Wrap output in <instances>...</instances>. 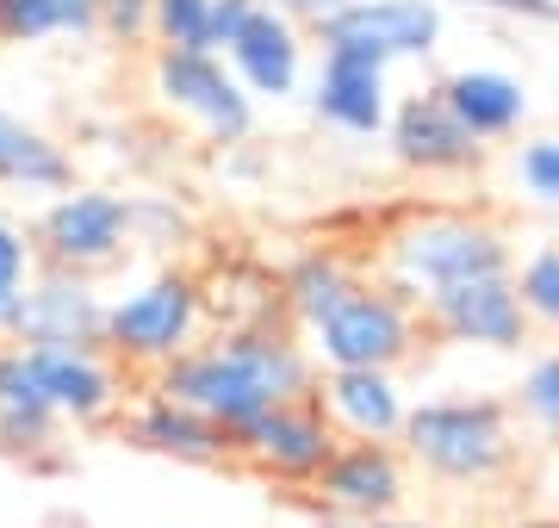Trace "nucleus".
Instances as JSON below:
<instances>
[{
	"mask_svg": "<svg viewBox=\"0 0 559 528\" xmlns=\"http://www.w3.org/2000/svg\"><path fill=\"white\" fill-rule=\"evenodd\" d=\"M336 429L323 423V410L311 398L299 405H280V410H261L255 423H242L230 435V460L267 479V485H286V491H311L323 467H330V454H336Z\"/></svg>",
	"mask_w": 559,
	"mask_h": 528,
	"instance_id": "9",
	"label": "nucleus"
},
{
	"mask_svg": "<svg viewBox=\"0 0 559 528\" xmlns=\"http://www.w3.org/2000/svg\"><path fill=\"white\" fill-rule=\"evenodd\" d=\"M150 243V249H180L193 243V212L175 200H156V193H143L131 200V249Z\"/></svg>",
	"mask_w": 559,
	"mask_h": 528,
	"instance_id": "28",
	"label": "nucleus"
},
{
	"mask_svg": "<svg viewBox=\"0 0 559 528\" xmlns=\"http://www.w3.org/2000/svg\"><path fill=\"white\" fill-rule=\"evenodd\" d=\"M75 7H100V0H75Z\"/></svg>",
	"mask_w": 559,
	"mask_h": 528,
	"instance_id": "37",
	"label": "nucleus"
},
{
	"mask_svg": "<svg viewBox=\"0 0 559 528\" xmlns=\"http://www.w3.org/2000/svg\"><path fill=\"white\" fill-rule=\"evenodd\" d=\"M200 336H205V311L193 267H156V274H143V280H131L124 292L106 299L100 348L124 373L156 380L162 367L180 361Z\"/></svg>",
	"mask_w": 559,
	"mask_h": 528,
	"instance_id": "4",
	"label": "nucleus"
},
{
	"mask_svg": "<svg viewBox=\"0 0 559 528\" xmlns=\"http://www.w3.org/2000/svg\"><path fill=\"white\" fill-rule=\"evenodd\" d=\"M94 38V7L75 0H0V44Z\"/></svg>",
	"mask_w": 559,
	"mask_h": 528,
	"instance_id": "24",
	"label": "nucleus"
},
{
	"mask_svg": "<svg viewBox=\"0 0 559 528\" xmlns=\"http://www.w3.org/2000/svg\"><path fill=\"white\" fill-rule=\"evenodd\" d=\"M385 137H392V156H399L411 175H466V168H479V156H485V143L448 112L441 87L404 94V100L392 106V119H385Z\"/></svg>",
	"mask_w": 559,
	"mask_h": 528,
	"instance_id": "16",
	"label": "nucleus"
},
{
	"mask_svg": "<svg viewBox=\"0 0 559 528\" xmlns=\"http://www.w3.org/2000/svg\"><path fill=\"white\" fill-rule=\"evenodd\" d=\"M32 249H38V267L100 280L106 267L131 255V200L112 187H62L32 224Z\"/></svg>",
	"mask_w": 559,
	"mask_h": 528,
	"instance_id": "6",
	"label": "nucleus"
},
{
	"mask_svg": "<svg viewBox=\"0 0 559 528\" xmlns=\"http://www.w3.org/2000/svg\"><path fill=\"white\" fill-rule=\"evenodd\" d=\"M311 106H318L323 124H336L342 137H380L385 119H392L385 62L323 50V69H318V82H311Z\"/></svg>",
	"mask_w": 559,
	"mask_h": 528,
	"instance_id": "19",
	"label": "nucleus"
},
{
	"mask_svg": "<svg viewBox=\"0 0 559 528\" xmlns=\"http://www.w3.org/2000/svg\"><path fill=\"white\" fill-rule=\"evenodd\" d=\"M299 343L318 361V373H336V367H385V373H399L423 348V317L417 305H404L392 286H380L367 274L323 324L305 329Z\"/></svg>",
	"mask_w": 559,
	"mask_h": 528,
	"instance_id": "5",
	"label": "nucleus"
},
{
	"mask_svg": "<svg viewBox=\"0 0 559 528\" xmlns=\"http://www.w3.org/2000/svg\"><path fill=\"white\" fill-rule=\"evenodd\" d=\"M124 442L143 447V454H162V460H180V467H224L230 460V435L218 423H205L200 410L162 398L156 386H143L124 398L119 410Z\"/></svg>",
	"mask_w": 559,
	"mask_h": 528,
	"instance_id": "17",
	"label": "nucleus"
},
{
	"mask_svg": "<svg viewBox=\"0 0 559 528\" xmlns=\"http://www.w3.org/2000/svg\"><path fill=\"white\" fill-rule=\"evenodd\" d=\"M441 100L479 143H498V137H516L522 119H528V87L503 69H454L441 82Z\"/></svg>",
	"mask_w": 559,
	"mask_h": 528,
	"instance_id": "22",
	"label": "nucleus"
},
{
	"mask_svg": "<svg viewBox=\"0 0 559 528\" xmlns=\"http://www.w3.org/2000/svg\"><path fill=\"white\" fill-rule=\"evenodd\" d=\"M94 32L112 44H143L150 38V0H100L94 7Z\"/></svg>",
	"mask_w": 559,
	"mask_h": 528,
	"instance_id": "31",
	"label": "nucleus"
},
{
	"mask_svg": "<svg viewBox=\"0 0 559 528\" xmlns=\"http://www.w3.org/2000/svg\"><path fill=\"white\" fill-rule=\"evenodd\" d=\"M510 528H559V523H547V516H522V523H510Z\"/></svg>",
	"mask_w": 559,
	"mask_h": 528,
	"instance_id": "35",
	"label": "nucleus"
},
{
	"mask_svg": "<svg viewBox=\"0 0 559 528\" xmlns=\"http://www.w3.org/2000/svg\"><path fill=\"white\" fill-rule=\"evenodd\" d=\"M460 7H479V13H503V20L559 25V0H460Z\"/></svg>",
	"mask_w": 559,
	"mask_h": 528,
	"instance_id": "32",
	"label": "nucleus"
},
{
	"mask_svg": "<svg viewBox=\"0 0 559 528\" xmlns=\"http://www.w3.org/2000/svg\"><path fill=\"white\" fill-rule=\"evenodd\" d=\"M510 280H516V299L528 311V324L559 336V243H540L522 267H510Z\"/></svg>",
	"mask_w": 559,
	"mask_h": 528,
	"instance_id": "27",
	"label": "nucleus"
},
{
	"mask_svg": "<svg viewBox=\"0 0 559 528\" xmlns=\"http://www.w3.org/2000/svg\"><path fill=\"white\" fill-rule=\"evenodd\" d=\"M318 38L323 50H348L392 69L404 57H429L441 44V7L436 0H348L318 25Z\"/></svg>",
	"mask_w": 559,
	"mask_h": 528,
	"instance_id": "12",
	"label": "nucleus"
},
{
	"mask_svg": "<svg viewBox=\"0 0 559 528\" xmlns=\"http://www.w3.org/2000/svg\"><path fill=\"white\" fill-rule=\"evenodd\" d=\"M150 87H156L162 112H175L200 131L205 143H242L255 131V100L242 94L230 62L212 50H156L150 57Z\"/></svg>",
	"mask_w": 559,
	"mask_h": 528,
	"instance_id": "7",
	"label": "nucleus"
},
{
	"mask_svg": "<svg viewBox=\"0 0 559 528\" xmlns=\"http://www.w3.org/2000/svg\"><path fill=\"white\" fill-rule=\"evenodd\" d=\"M38 274V249L32 230L13 218H0V343H13V317H20V292Z\"/></svg>",
	"mask_w": 559,
	"mask_h": 528,
	"instance_id": "26",
	"label": "nucleus"
},
{
	"mask_svg": "<svg viewBox=\"0 0 559 528\" xmlns=\"http://www.w3.org/2000/svg\"><path fill=\"white\" fill-rule=\"evenodd\" d=\"M516 181L528 200L559 205V137H535L516 149Z\"/></svg>",
	"mask_w": 559,
	"mask_h": 528,
	"instance_id": "30",
	"label": "nucleus"
},
{
	"mask_svg": "<svg viewBox=\"0 0 559 528\" xmlns=\"http://www.w3.org/2000/svg\"><path fill=\"white\" fill-rule=\"evenodd\" d=\"M0 187H13V193H62V187H75L69 149L50 131L25 124L20 112H7V106H0Z\"/></svg>",
	"mask_w": 559,
	"mask_h": 528,
	"instance_id": "23",
	"label": "nucleus"
},
{
	"mask_svg": "<svg viewBox=\"0 0 559 528\" xmlns=\"http://www.w3.org/2000/svg\"><path fill=\"white\" fill-rule=\"evenodd\" d=\"M311 405L336 429V442H399L404 417H411V392L385 367H336V373H318Z\"/></svg>",
	"mask_w": 559,
	"mask_h": 528,
	"instance_id": "14",
	"label": "nucleus"
},
{
	"mask_svg": "<svg viewBox=\"0 0 559 528\" xmlns=\"http://www.w3.org/2000/svg\"><path fill=\"white\" fill-rule=\"evenodd\" d=\"M280 13H286V20H305V25H323L330 20V13H342V7H348V0H274Z\"/></svg>",
	"mask_w": 559,
	"mask_h": 528,
	"instance_id": "34",
	"label": "nucleus"
},
{
	"mask_svg": "<svg viewBox=\"0 0 559 528\" xmlns=\"http://www.w3.org/2000/svg\"><path fill=\"white\" fill-rule=\"evenodd\" d=\"M417 317H423V329H429L436 343L491 348V355H516V348L535 336V324H528V311H522L510 274H485V280L448 286V292H436Z\"/></svg>",
	"mask_w": 559,
	"mask_h": 528,
	"instance_id": "11",
	"label": "nucleus"
},
{
	"mask_svg": "<svg viewBox=\"0 0 559 528\" xmlns=\"http://www.w3.org/2000/svg\"><path fill=\"white\" fill-rule=\"evenodd\" d=\"M255 13V0H212V50L224 57V44L237 38V25Z\"/></svg>",
	"mask_w": 559,
	"mask_h": 528,
	"instance_id": "33",
	"label": "nucleus"
},
{
	"mask_svg": "<svg viewBox=\"0 0 559 528\" xmlns=\"http://www.w3.org/2000/svg\"><path fill=\"white\" fill-rule=\"evenodd\" d=\"M360 280H367V267H360L348 249H336V243L299 249L293 262L280 267V324L293 329V336H305V329L323 324Z\"/></svg>",
	"mask_w": 559,
	"mask_h": 528,
	"instance_id": "20",
	"label": "nucleus"
},
{
	"mask_svg": "<svg viewBox=\"0 0 559 528\" xmlns=\"http://www.w3.org/2000/svg\"><path fill=\"white\" fill-rule=\"evenodd\" d=\"M373 528H429V523H411V516H392V523H373Z\"/></svg>",
	"mask_w": 559,
	"mask_h": 528,
	"instance_id": "36",
	"label": "nucleus"
},
{
	"mask_svg": "<svg viewBox=\"0 0 559 528\" xmlns=\"http://www.w3.org/2000/svg\"><path fill=\"white\" fill-rule=\"evenodd\" d=\"M516 405H522L528 423L547 429V435L559 442V355L528 361V373H522V386H516Z\"/></svg>",
	"mask_w": 559,
	"mask_h": 528,
	"instance_id": "29",
	"label": "nucleus"
},
{
	"mask_svg": "<svg viewBox=\"0 0 559 528\" xmlns=\"http://www.w3.org/2000/svg\"><path fill=\"white\" fill-rule=\"evenodd\" d=\"M510 267H516V255H510L503 224L479 218V212H441V205L436 212H404L373 243V280L392 286L417 311L448 286L510 274Z\"/></svg>",
	"mask_w": 559,
	"mask_h": 528,
	"instance_id": "3",
	"label": "nucleus"
},
{
	"mask_svg": "<svg viewBox=\"0 0 559 528\" xmlns=\"http://www.w3.org/2000/svg\"><path fill=\"white\" fill-rule=\"evenodd\" d=\"M100 329H106V292L87 274L38 267L25 280L20 317H13L20 348H100Z\"/></svg>",
	"mask_w": 559,
	"mask_h": 528,
	"instance_id": "13",
	"label": "nucleus"
},
{
	"mask_svg": "<svg viewBox=\"0 0 559 528\" xmlns=\"http://www.w3.org/2000/svg\"><path fill=\"white\" fill-rule=\"evenodd\" d=\"M150 44L156 50H212V0H150Z\"/></svg>",
	"mask_w": 559,
	"mask_h": 528,
	"instance_id": "25",
	"label": "nucleus"
},
{
	"mask_svg": "<svg viewBox=\"0 0 559 528\" xmlns=\"http://www.w3.org/2000/svg\"><path fill=\"white\" fill-rule=\"evenodd\" d=\"M162 398L200 410L205 423H218L224 435H237L242 423H255L261 410L299 405L318 386V361L305 355V343L286 324L267 329H230V336H200L180 361H168L150 380Z\"/></svg>",
	"mask_w": 559,
	"mask_h": 528,
	"instance_id": "1",
	"label": "nucleus"
},
{
	"mask_svg": "<svg viewBox=\"0 0 559 528\" xmlns=\"http://www.w3.org/2000/svg\"><path fill=\"white\" fill-rule=\"evenodd\" d=\"M311 497L336 523L355 528L392 523L411 504V460H404L399 442H342L330 454V467L311 479Z\"/></svg>",
	"mask_w": 559,
	"mask_h": 528,
	"instance_id": "8",
	"label": "nucleus"
},
{
	"mask_svg": "<svg viewBox=\"0 0 559 528\" xmlns=\"http://www.w3.org/2000/svg\"><path fill=\"white\" fill-rule=\"evenodd\" d=\"M193 280H200L205 336L280 324V274L255 255H218V262L193 267Z\"/></svg>",
	"mask_w": 559,
	"mask_h": 528,
	"instance_id": "18",
	"label": "nucleus"
},
{
	"mask_svg": "<svg viewBox=\"0 0 559 528\" xmlns=\"http://www.w3.org/2000/svg\"><path fill=\"white\" fill-rule=\"evenodd\" d=\"M57 442H62V423H57V410L44 405L25 348L0 343V454L38 460V454H50Z\"/></svg>",
	"mask_w": 559,
	"mask_h": 528,
	"instance_id": "21",
	"label": "nucleus"
},
{
	"mask_svg": "<svg viewBox=\"0 0 559 528\" xmlns=\"http://www.w3.org/2000/svg\"><path fill=\"white\" fill-rule=\"evenodd\" d=\"M399 447L423 479L448 491H498L522 467L516 410L503 398H479V392H448V398L411 405Z\"/></svg>",
	"mask_w": 559,
	"mask_h": 528,
	"instance_id": "2",
	"label": "nucleus"
},
{
	"mask_svg": "<svg viewBox=\"0 0 559 528\" xmlns=\"http://www.w3.org/2000/svg\"><path fill=\"white\" fill-rule=\"evenodd\" d=\"M224 62L242 82L249 100H286L305 82V32L286 20L274 0H255V13L237 25V38L224 44Z\"/></svg>",
	"mask_w": 559,
	"mask_h": 528,
	"instance_id": "15",
	"label": "nucleus"
},
{
	"mask_svg": "<svg viewBox=\"0 0 559 528\" xmlns=\"http://www.w3.org/2000/svg\"><path fill=\"white\" fill-rule=\"evenodd\" d=\"M32 380H38L44 405L57 410L62 429H100L119 423L124 398H131V373H124L106 348H25Z\"/></svg>",
	"mask_w": 559,
	"mask_h": 528,
	"instance_id": "10",
	"label": "nucleus"
}]
</instances>
